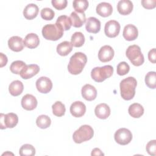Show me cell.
<instances>
[{
	"mask_svg": "<svg viewBox=\"0 0 156 156\" xmlns=\"http://www.w3.org/2000/svg\"><path fill=\"white\" fill-rule=\"evenodd\" d=\"M37 100L30 94L24 95L21 99L22 107L26 110H33L37 106Z\"/></svg>",
	"mask_w": 156,
	"mask_h": 156,
	"instance_id": "12",
	"label": "cell"
},
{
	"mask_svg": "<svg viewBox=\"0 0 156 156\" xmlns=\"http://www.w3.org/2000/svg\"><path fill=\"white\" fill-rule=\"evenodd\" d=\"M128 112L132 117L138 118L143 115L144 108L141 104L138 103H133L129 106Z\"/></svg>",
	"mask_w": 156,
	"mask_h": 156,
	"instance_id": "26",
	"label": "cell"
},
{
	"mask_svg": "<svg viewBox=\"0 0 156 156\" xmlns=\"http://www.w3.org/2000/svg\"><path fill=\"white\" fill-rule=\"evenodd\" d=\"M96 10L99 15L102 17H107L112 13L113 7L110 3L102 2L96 6Z\"/></svg>",
	"mask_w": 156,
	"mask_h": 156,
	"instance_id": "22",
	"label": "cell"
},
{
	"mask_svg": "<svg viewBox=\"0 0 156 156\" xmlns=\"http://www.w3.org/2000/svg\"><path fill=\"white\" fill-rule=\"evenodd\" d=\"M38 10V7L36 4H29L25 7L23 10V15L25 18L30 20L37 16Z\"/></svg>",
	"mask_w": 156,
	"mask_h": 156,
	"instance_id": "24",
	"label": "cell"
},
{
	"mask_svg": "<svg viewBox=\"0 0 156 156\" xmlns=\"http://www.w3.org/2000/svg\"><path fill=\"white\" fill-rule=\"evenodd\" d=\"M85 43V37L80 32H74L71 38V43L74 47L79 48L83 46Z\"/></svg>",
	"mask_w": 156,
	"mask_h": 156,
	"instance_id": "29",
	"label": "cell"
},
{
	"mask_svg": "<svg viewBox=\"0 0 156 156\" xmlns=\"http://www.w3.org/2000/svg\"><path fill=\"white\" fill-rule=\"evenodd\" d=\"M41 16L43 20L49 21L54 18L55 16V12L53 10H52L50 8H43L41 10Z\"/></svg>",
	"mask_w": 156,
	"mask_h": 156,
	"instance_id": "36",
	"label": "cell"
},
{
	"mask_svg": "<svg viewBox=\"0 0 156 156\" xmlns=\"http://www.w3.org/2000/svg\"><path fill=\"white\" fill-rule=\"evenodd\" d=\"M113 73V68L111 65L102 67H95L91 72V78L96 82H102L111 77Z\"/></svg>",
	"mask_w": 156,
	"mask_h": 156,
	"instance_id": "6",
	"label": "cell"
},
{
	"mask_svg": "<svg viewBox=\"0 0 156 156\" xmlns=\"http://www.w3.org/2000/svg\"><path fill=\"white\" fill-rule=\"evenodd\" d=\"M146 149L147 153L152 156L156 155V141L155 140H151L147 143L146 146Z\"/></svg>",
	"mask_w": 156,
	"mask_h": 156,
	"instance_id": "38",
	"label": "cell"
},
{
	"mask_svg": "<svg viewBox=\"0 0 156 156\" xmlns=\"http://www.w3.org/2000/svg\"><path fill=\"white\" fill-rule=\"evenodd\" d=\"M141 4L146 9H152L156 6V0H142Z\"/></svg>",
	"mask_w": 156,
	"mask_h": 156,
	"instance_id": "40",
	"label": "cell"
},
{
	"mask_svg": "<svg viewBox=\"0 0 156 156\" xmlns=\"http://www.w3.org/2000/svg\"><path fill=\"white\" fill-rule=\"evenodd\" d=\"M85 112L86 106L81 101H75L70 106V113L76 118L82 116Z\"/></svg>",
	"mask_w": 156,
	"mask_h": 156,
	"instance_id": "14",
	"label": "cell"
},
{
	"mask_svg": "<svg viewBox=\"0 0 156 156\" xmlns=\"http://www.w3.org/2000/svg\"><path fill=\"white\" fill-rule=\"evenodd\" d=\"M117 10L121 15H127L133 10V4L129 0L119 1L117 4Z\"/></svg>",
	"mask_w": 156,
	"mask_h": 156,
	"instance_id": "21",
	"label": "cell"
},
{
	"mask_svg": "<svg viewBox=\"0 0 156 156\" xmlns=\"http://www.w3.org/2000/svg\"><path fill=\"white\" fill-rule=\"evenodd\" d=\"M136 85L137 81L133 77H128L122 80L119 85L121 97L127 101L133 99Z\"/></svg>",
	"mask_w": 156,
	"mask_h": 156,
	"instance_id": "2",
	"label": "cell"
},
{
	"mask_svg": "<svg viewBox=\"0 0 156 156\" xmlns=\"http://www.w3.org/2000/svg\"><path fill=\"white\" fill-rule=\"evenodd\" d=\"M55 24L61 27L63 30H68L70 29L72 23L69 17L66 15H62L57 18Z\"/></svg>",
	"mask_w": 156,
	"mask_h": 156,
	"instance_id": "28",
	"label": "cell"
},
{
	"mask_svg": "<svg viewBox=\"0 0 156 156\" xmlns=\"http://www.w3.org/2000/svg\"><path fill=\"white\" fill-rule=\"evenodd\" d=\"M40 43V39L38 36L34 33H30L27 34L24 40V44L27 48L29 49L36 48Z\"/></svg>",
	"mask_w": 156,
	"mask_h": 156,
	"instance_id": "23",
	"label": "cell"
},
{
	"mask_svg": "<svg viewBox=\"0 0 156 156\" xmlns=\"http://www.w3.org/2000/svg\"><path fill=\"white\" fill-rule=\"evenodd\" d=\"M94 113L96 116L101 119H107L110 115V108L109 106L105 104L102 103L98 104L94 109Z\"/></svg>",
	"mask_w": 156,
	"mask_h": 156,
	"instance_id": "20",
	"label": "cell"
},
{
	"mask_svg": "<svg viewBox=\"0 0 156 156\" xmlns=\"http://www.w3.org/2000/svg\"><path fill=\"white\" fill-rule=\"evenodd\" d=\"M72 26L74 27H80L86 21L85 14L84 12H73L69 16Z\"/></svg>",
	"mask_w": 156,
	"mask_h": 156,
	"instance_id": "19",
	"label": "cell"
},
{
	"mask_svg": "<svg viewBox=\"0 0 156 156\" xmlns=\"http://www.w3.org/2000/svg\"><path fill=\"white\" fill-rule=\"evenodd\" d=\"M52 6L57 10H62L67 6L66 0H52L51 1Z\"/></svg>",
	"mask_w": 156,
	"mask_h": 156,
	"instance_id": "39",
	"label": "cell"
},
{
	"mask_svg": "<svg viewBox=\"0 0 156 156\" xmlns=\"http://www.w3.org/2000/svg\"><path fill=\"white\" fill-rule=\"evenodd\" d=\"M87 62L86 55L82 52L74 53L70 58L68 65V70L69 73L74 75L80 74L85 66Z\"/></svg>",
	"mask_w": 156,
	"mask_h": 156,
	"instance_id": "1",
	"label": "cell"
},
{
	"mask_svg": "<svg viewBox=\"0 0 156 156\" xmlns=\"http://www.w3.org/2000/svg\"><path fill=\"white\" fill-rule=\"evenodd\" d=\"M126 55L134 66H138L144 63V56L141 51L140 47L138 45L129 46L126 50Z\"/></svg>",
	"mask_w": 156,
	"mask_h": 156,
	"instance_id": "5",
	"label": "cell"
},
{
	"mask_svg": "<svg viewBox=\"0 0 156 156\" xmlns=\"http://www.w3.org/2000/svg\"><path fill=\"white\" fill-rule=\"evenodd\" d=\"M40 71V67L36 64L28 65L23 69L20 73V76L24 79H30L37 74Z\"/></svg>",
	"mask_w": 156,
	"mask_h": 156,
	"instance_id": "13",
	"label": "cell"
},
{
	"mask_svg": "<svg viewBox=\"0 0 156 156\" xmlns=\"http://www.w3.org/2000/svg\"><path fill=\"white\" fill-rule=\"evenodd\" d=\"M85 29L90 33L97 34L101 29V22L95 17H90L86 20Z\"/></svg>",
	"mask_w": 156,
	"mask_h": 156,
	"instance_id": "15",
	"label": "cell"
},
{
	"mask_svg": "<svg viewBox=\"0 0 156 156\" xmlns=\"http://www.w3.org/2000/svg\"><path fill=\"white\" fill-rule=\"evenodd\" d=\"M52 109L53 114L58 117L63 116L66 111L65 105L60 101H56L52 105Z\"/></svg>",
	"mask_w": 156,
	"mask_h": 156,
	"instance_id": "30",
	"label": "cell"
},
{
	"mask_svg": "<svg viewBox=\"0 0 156 156\" xmlns=\"http://www.w3.org/2000/svg\"><path fill=\"white\" fill-rule=\"evenodd\" d=\"M122 35L127 41L135 40L138 35V29L133 24H127L124 28Z\"/></svg>",
	"mask_w": 156,
	"mask_h": 156,
	"instance_id": "17",
	"label": "cell"
},
{
	"mask_svg": "<svg viewBox=\"0 0 156 156\" xmlns=\"http://www.w3.org/2000/svg\"><path fill=\"white\" fill-rule=\"evenodd\" d=\"M94 135V130L89 125L81 126L76 130L73 135V138L76 143L80 144L84 141L90 140Z\"/></svg>",
	"mask_w": 156,
	"mask_h": 156,
	"instance_id": "4",
	"label": "cell"
},
{
	"mask_svg": "<svg viewBox=\"0 0 156 156\" xmlns=\"http://www.w3.org/2000/svg\"><path fill=\"white\" fill-rule=\"evenodd\" d=\"M82 97L87 101H91L96 99L97 91L94 87L90 84H85L81 90Z\"/></svg>",
	"mask_w": 156,
	"mask_h": 156,
	"instance_id": "16",
	"label": "cell"
},
{
	"mask_svg": "<svg viewBox=\"0 0 156 156\" xmlns=\"http://www.w3.org/2000/svg\"><path fill=\"white\" fill-rule=\"evenodd\" d=\"M148 58L149 60L152 62V63H155L156 59V52H155V48H153L150 50L148 52Z\"/></svg>",
	"mask_w": 156,
	"mask_h": 156,
	"instance_id": "41",
	"label": "cell"
},
{
	"mask_svg": "<svg viewBox=\"0 0 156 156\" xmlns=\"http://www.w3.org/2000/svg\"><path fill=\"white\" fill-rule=\"evenodd\" d=\"M73 49L71 43L68 41H64L59 43L57 46V52L61 56L68 55Z\"/></svg>",
	"mask_w": 156,
	"mask_h": 156,
	"instance_id": "27",
	"label": "cell"
},
{
	"mask_svg": "<svg viewBox=\"0 0 156 156\" xmlns=\"http://www.w3.org/2000/svg\"><path fill=\"white\" fill-rule=\"evenodd\" d=\"M24 89L23 83L20 80H14L10 83L9 87V91L11 95L17 96L20 95Z\"/></svg>",
	"mask_w": 156,
	"mask_h": 156,
	"instance_id": "25",
	"label": "cell"
},
{
	"mask_svg": "<svg viewBox=\"0 0 156 156\" xmlns=\"http://www.w3.org/2000/svg\"><path fill=\"white\" fill-rule=\"evenodd\" d=\"M42 35L48 40L57 41L62 37L63 30L55 24H48L43 27Z\"/></svg>",
	"mask_w": 156,
	"mask_h": 156,
	"instance_id": "3",
	"label": "cell"
},
{
	"mask_svg": "<svg viewBox=\"0 0 156 156\" xmlns=\"http://www.w3.org/2000/svg\"><path fill=\"white\" fill-rule=\"evenodd\" d=\"M91 155H104V154L99 148H94L93 149Z\"/></svg>",
	"mask_w": 156,
	"mask_h": 156,
	"instance_id": "43",
	"label": "cell"
},
{
	"mask_svg": "<svg viewBox=\"0 0 156 156\" xmlns=\"http://www.w3.org/2000/svg\"><path fill=\"white\" fill-rule=\"evenodd\" d=\"M114 50L109 45H105L101 48L98 52V58L102 62H107L112 60L114 57Z\"/></svg>",
	"mask_w": 156,
	"mask_h": 156,
	"instance_id": "11",
	"label": "cell"
},
{
	"mask_svg": "<svg viewBox=\"0 0 156 156\" xmlns=\"http://www.w3.org/2000/svg\"><path fill=\"white\" fill-rule=\"evenodd\" d=\"M26 66V64L21 60H16L13 62L10 66L11 72L13 74H20L23 69Z\"/></svg>",
	"mask_w": 156,
	"mask_h": 156,
	"instance_id": "34",
	"label": "cell"
},
{
	"mask_svg": "<svg viewBox=\"0 0 156 156\" xmlns=\"http://www.w3.org/2000/svg\"><path fill=\"white\" fill-rule=\"evenodd\" d=\"M146 85L150 88L155 89L156 87V73L155 71H150L145 76Z\"/></svg>",
	"mask_w": 156,
	"mask_h": 156,
	"instance_id": "33",
	"label": "cell"
},
{
	"mask_svg": "<svg viewBox=\"0 0 156 156\" xmlns=\"http://www.w3.org/2000/svg\"><path fill=\"white\" fill-rule=\"evenodd\" d=\"M115 141L121 145L129 144L132 139L131 132L126 128H120L116 131L114 135Z\"/></svg>",
	"mask_w": 156,
	"mask_h": 156,
	"instance_id": "7",
	"label": "cell"
},
{
	"mask_svg": "<svg viewBox=\"0 0 156 156\" xmlns=\"http://www.w3.org/2000/svg\"><path fill=\"white\" fill-rule=\"evenodd\" d=\"M36 124L39 128L44 129L50 126L51 124V121L48 116L45 115H41L37 118Z\"/></svg>",
	"mask_w": 156,
	"mask_h": 156,
	"instance_id": "31",
	"label": "cell"
},
{
	"mask_svg": "<svg viewBox=\"0 0 156 156\" xmlns=\"http://www.w3.org/2000/svg\"><path fill=\"white\" fill-rule=\"evenodd\" d=\"M19 154L21 156H33L35 154V149L31 144H25L20 149Z\"/></svg>",
	"mask_w": 156,
	"mask_h": 156,
	"instance_id": "32",
	"label": "cell"
},
{
	"mask_svg": "<svg viewBox=\"0 0 156 156\" xmlns=\"http://www.w3.org/2000/svg\"><path fill=\"white\" fill-rule=\"evenodd\" d=\"M73 5L76 12H84L88 7V2L87 0H74Z\"/></svg>",
	"mask_w": 156,
	"mask_h": 156,
	"instance_id": "35",
	"label": "cell"
},
{
	"mask_svg": "<svg viewBox=\"0 0 156 156\" xmlns=\"http://www.w3.org/2000/svg\"><path fill=\"white\" fill-rule=\"evenodd\" d=\"M0 62H1V65H0L1 68L5 66L7 63V56L2 52L0 53Z\"/></svg>",
	"mask_w": 156,
	"mask_h": 156,
	"instance_id": "42",
	"label": "cell"
},
{
	"mask_svg": "<svg viewBox=\"0 0 156 156\" xmlns=\"http://www.w3.org/2000/svg\"><path fill=\"white\" fill-rule=\"evenodd\" d=\"M8 46L12 51L20 52L23 49L24 44L22 38L18 36H13L9 39Z\"/></svg>",
	"mask_w": 156,
	"mask_h": 156,
	"instance_id": "18",
	"label": "cell"
},
{
	"mask_svg": "<svg viewBox=\"0 0 156 156\" xmlns=\"http://www.w3.org/2000/svg\"><path fill=\"white\" fill-rule=\"evenodd\" d=\"M1 129L13 128L18 122V118L16 114L9 113L7 114L1 113Z\"/></svg>",
	"mask_w": 156,
	"mask_h": 156,
	"instance_id": "8",
	"label": "cell"
},
{
	"mask_svg": "<svg viewBox=\"0 0 156 156\" xmlns=\"http://www.w3.org/2000/svg\"><path fill=\"white\" fill-rule=\"evenodd\" d=\"M36 88L40 93H48L52 88V81L49 78L42 76L36 81Z\"/></svg>",
	"mask_w": 156,
	"mask_h": 156,
	"instance_id": "10",
	"label": "cell"
},
{
	"mask_svg": "<svg viewBox=\"0 0 156 156\" xmlns=\"http://www.w3.org/2000/svg\"><path fill=\"white\" fill-rule=\"evenodd\" d=\"M120 24L115 20H110L105 24L104 32L105 35L109 38H115L119 33Z\"/></svg>",
	"mask_w": 156,
	"mask_h": 156,
	"instance_id": "9",
	"label": "cell"
},
{
	"mask_svg": "<svg viewBox=\"0 0 156 156\" xmlns=\"http://www.w3.org/2000/svg\"><path fill=\"white\" fill-rule=\"evenodd\" d=\"M130 70L129 65L126 62H121L117 65L116 71L117 74L119 76L126 75Z\"/></svg>",
	"mask_w": 156,
	"mask_h": 156,
	"instance_id": "37",
	"label": "cell"
}]
</instances>
